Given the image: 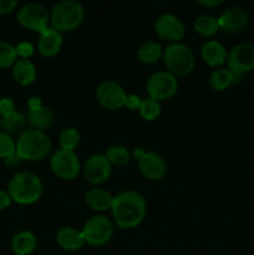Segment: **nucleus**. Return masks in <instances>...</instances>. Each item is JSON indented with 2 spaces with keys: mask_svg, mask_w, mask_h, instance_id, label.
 <instances>
[{
  "mask_svg": "<svg viewBox=\"0 0 254 255\" xmlns=\"http://www.w3.org/2000/svg\"><path fill=\"white\" fill-rule=\"evenodd\" d=\"M111 213L115 226L121 229H133L146 218V199L138 192L127 189L114 197Z\"/></svg>",
  "mask_w": 254,
  "mask_h": 255,
  "instance_id": "nucleus-1",
  "label": "nucleus"
},
{
  "mask_svg": "<svg viewBox=\"0 0 254 255\" xmlns=\"http://www.w3.org/2000/svg\"><path fill=\"white\" fill-rule=\"evenodd\" d=\"M7 192L12 202L21 206H30L40 201L44 193V184L37 174L20 171L7 182Z\"/></svg>",
  "mask_w": 254,
  "mask_h": 255,
  "instance_id": "nucleus-2",
  "label": "nucleus"
},
{
  "mask_svg": "<svg viewBox=\"0 0 254 255\" xmlns=\"http://www.w3.org/2000/svg\"><path fill=\"white\" fill-rule=\"evenodd\" d=\"M52 142L45 132L39 129H25L17 136L16 154L22 161L40 162L50 156Z\"/></svg>",
  "mask_w": 254,
  "mask_h": 255,
  "instance_id": "nucleus-3",
  "label": "nucleus"
},
{
  "mask_svg": "<svg viewBox=\"0 0 254 255\" xmlns=\"http://www.w3.org/2000/svg\"><path fill=\"white\" fill-rule=\"evenodd\" d=\"M85 19V9L76 0H62L56 2L50 11V26L59 32L76 30Z\"/></svg>",
  "mask_w": 254,
  "mask_h": 255,
  "instance_id": "nucleus-4",
  "label": "nucleus"
},
{
  "mask_svg": "<svg viewBox=\"0 0 254 255\" xmlns=\"http://www.w3.org/2000/svg\"><path fill=\"white\" fill-rule=\"evenodd\" d=\"M163 64L167 71L176 77L187 76L196 67V56L188 45L183 42L167 45L163 49Z\"/></svg>",
  "mask_w": 254,
  "mask_h": 255,
  "instance_id": "nucleus-5",
  "label": "nucleus"
},
{
  "mask_svg": "<svg viewBox=\"0 0 254 255\" xmlns=\"http://www.w3.org/2000/svg\"><path fill=\"white\" fill-rule=\"evenodd\" d=\"M115 224L112 219L104 214H97L87 219L81 229L85 244L91 247H102L114 237Z\"/></svg>",
  "mask_w": 254,
  "mask_h": 255,
  "instance_id": "nucleus-6",
  "label": "nucleus"
},
{
  "mask_svg": "<svg viewBox=\"0 0 254 255\" xmlns=\"http://www.w3.org/2000/svg\"><path fill=\"white\" fill-rule=\"evenodd\" d=\"M16 20L24 29L40 35L50 27V11L39 2H27L17 7Z\"/></svg>",
  "mask_w": 254,
  "mask_h": 255,
  "instance_id": "nucleus-7",
  "label": "nucleus"
},
{
  "mask_svg": "<svg viewBox=\"0 0 254 255\" xmlns=\"http://www.w3.org/2000/svg\"><path fill=\"white\" fill-rule=\"evenodd\" d=\"M132 158L136 159L142 176L148 181H161L167 174V163L161 154L146 151L142 147H136L131 152Z\"/></svg>",
  "mask_w": 254,
  "mask_h": 255,
  "instance_id": "nucleus-8",
  "label": "nucleus"
},
{
  "mask_svg": "<svg viewBox=\"0 0 254 255\" xmlns=\"http://www.w3.org/2000/svg\"><path fill=\"white\" fill-rule=\"evenodd\" d=\"M146 90L148 97L162 102L172 99L178 91V81L174 75L166 71H156L147 79Z\"/></svg>",
  "mask_w": 254,
  "mask_h": 255,
  "instance_id": "nucleus-9",
  "label": "nucleus"
},
{
  "mask_svg": "<svg viewBox=\"0 0 254 255\" xmlns=\"http://www.w3.org/2000/svg\"><path fill=\"white\" fill-rule=\"evenodd\" d=\"M50 168L59 179L74 181L81 172V164L75 151H65L60 148L52 153L50 158Z\"/></svg>",
  "mask_w": 254,
  "mask_h": 255,
  "instance_id": "nucleus-10",
  "label": "nucleus"
},
{
  "mask_svg": "<svg viewBox=\"0 0 254 255\" xmlns=\"http://www.w3.org/2000/svg\"><path fill=\"white\" fill-rule=\"evenodd\" d=\"M227 69L236 77L254 70V45L242 42L232 47L227 55Z\"/></svg>",
  "mask_w": 254,
  "mask_h": 255,
  "instance_id": "nucleus-11",
  "label": "nucleus"
},
{
  "mask_svg": "<svg viewBox=\"0 0 254 255\" xmlns=\"http://www.w3.org/2000/svg\"><path fill=\"white\" fill-rule=\"evenodd\" d=\"M126 97L127 94L124 87L114 80H105L96 89L97 102L107 111H119L124 109Z\"/></svg>",
  "mask_w": 254,
  "mask_h": 255,
  "instance_id": "nucleus-12",
  "label": "nucleus"
},
{
  "mask_svg": "<svg viewBox=\"0 0 254 255\" xmlns=\"http://www.w3.org/2000/svg\"><path fill=\"white\" fill-rule=\"evenodd\" d=\"M85 181L91 186H100L109 181L112 173V166L107 159L106 154L95 153L89 157L82 168Z\"/></svg>",
  "mask_w": 254,
  "mask_h": 255,
  "instance_id": "nucleus-13",
  "label": "nucleus"
},
{
  "mask_svg": "<svg viewBox=\"0 0 254 255\" xmlns=\"http://www.w3.org/2000/svg\"><path fill=\"white\" fill-rule=\"evenodd\" d=\"M154 32L163 41L169 44L181 42L186 35V27L182 20L173 14H163L154 22Z\"/></svg>",
  "mask_w": 254,
  "mask_h": 255,
  "instance_id": "nucleus-14",
  "label": "nucleus"
},
{
  "mask_svg": "<svg viewBox=\"0 0 254 255\" xmlns=\"http://www.w3.org/2000/svg\"><path fill=\"white\" fill-rule=\"evenodd\" d=\"M219 30L227 34H236L246 29L248 25V12L239 6H231L224 10L217 17Z\"/></svg>",
  "mask_w": 254,
  "mask_h": 255,
  "instance_id": "nucleus-15",
  "label": "nucleus"
},
{
  "mask_svg": "<svg viewBox=\"0 0 254 255\" xmlns=\"http://www.w3.org/2000/svg\"><path fill=\"white\" fill-rule=\"evenodd\" d=\"M62 44H64V39H62L61 32L50 26L49 29H46L39 35L37 51L40 52L42 57L51 59V57H55L61 51Z\"/></svg>",
  "mask_w": 254,
  "mask_h": 255,
  "instance_id": "nucleus-16",
  "label": "nucleus"
},
{
  "mask_svg": "<svg viewBox=\"0 0 254 255\" xmlns=\"http://www.w3.org/2000/svg\"><path fill=\"white\" fill-rule=\"evenodd\" d=\"M228 51L222 42L217 40H208L201 47V59L211 67H219L227 61Z\"/></svg>",
  "mask_w": 254,
  "mask_h": 255,
  "instance_id": "nucleus-17",
  "label": "nucleus"
},
{
  "mask_svg": "<svg viewBox=\"0 0 254 255\" xmlns=\"http://www.w3.org/2000/svg\"><path fill=\"white\" fill-rule=\"evenodd\" d=\"M85 203L94 212L104 213L106 211H111L112 203H114V196L110 192H107L106 189L95 187V188L86 192Z\"/></svg>",
  "mask_w": 254,
  "mask_h": 255,
  "instance_id": "nucleus-18",
  "label": "nucleus"
},
{
  "mask_svg": "<svg viewBox=\"0 0 254 255\" xmlns=\"http://www.w3.org/2000/svg\"><path fill=\"white\" fill-rule=\"evenodd\" d=\"M56 243L64 251L76 252L84 247L85 241L81 231L72 227H64L56 233Z\"/></svg>",
  "mask_w": 254,
  "mask_h": 255,
  "instance_id": "nucleus-19",
  "label": "nucleus"
},
{
  "mask_svg": "<svg viewBox=\"0 0 254 255\" xmlns=\"http://www.w3.org/2000/svg\"><path fill=\"white\" fill-rule=\"evenodd\" d=\"M37 76V70L31 60L17 59L12 66V77L21 86H30L34 84Z\"/></svg>",
  "mask_w": 254,
  "mask_h": 255,
  "instance_id": "nucleus-20",
  "label": "nucleus"
},
{
  "mask_svg": "<svg viewBox=\"0 0 254 255\" xmlns=\"http://www.w3.org/2000/svg\"><path fill=\"white\" fill-rule=\"evenodd\" d=\"M27 124L31 126V128L39 129L45 132L46 129L51 128L55 122V115L52 110L47 106H42L37 110L27 111L26 115Z\"/></svg>",
  "mask_w": 254,
  "mask_h": 255,
  "instance_id": "nucleus-21",
  "label": "nucleus"
},
{
  "mask_svg": "<svg viewBox=\"0 0 254 255\" xmlns=\"http://www.w3.org/2000/svg\"><path fill=\"white\" fill-rule=\"evenodd\" d=\"M37 247V238L31 231L17 232L11 239V249L15 255H30Z\"/></svg>",
  "mask_w": 254,
  "mask_h": 255,
  "instance_id": "nucleus-22",
  "label": "nucleus"
},
{
  "mask_svg": "<svg viewBox=\"0 0 254 255\" xmlns=\"http://www.w3.org/2000/svg\"><path fill=\"white\" fill-rule=\"evenodd\" d=\"M137 60L143 65H156L163 57V47L157 41H144L137 49Z\"/></svg>",
  "mask_w": 254,
  "mask_h": 255,
  "instance_id": "nucleus-23",
  "label": "nucleus"
},
{
  "mask_svg": "<svg viewBox=\"0 0 254 255\" xmlns=\"http://www.w3.org/2000/svg\"><path fill=\"white\" fill-rule=\"evenodd\" d=\"M26 116L20 111H15L10 116L2 117L0 120V128H1V131L10 134V136H14V134L19 136L20 133H22L26 129Z\"/></svg>",
  "mask_w": 254,
  "mask_h": 255,
  "instance_id": "nucleus-24",
  "label": "nucleus"
},
{
  "mask_svg": "<svg viewBox=\"0 0 254 255\" xmlns=\"http://www.w3.org/2000/svg\"><path fill=\"white\" fill-rule=\"evenodd\" d=\"M236 79L237 77L228 69L219 67V69L214 70L209 76V86L214 91L223 92L236 81Z\"/></svg>",
  "mask_w": 254,
  "mask_h": 255,
  "instance_id": "nucleus-25",
  "label": "nucleus"
},
{
  "mask_svg": "<svg viewBox=\"0 0 254 255\" xmlns=\"http://www.w3.org/2000/svg\"><path fill=\"white\" fill-rule=\"evenodd\" d=\"M194 31L203 37H212L219 31L217 17L212 15H201L193 22Z\"/></svg>",
  "mask_w": 254,
  "mask_h": 255,
  "instance_id": "nucleus-26",
  "label": "nucleus"
},
{
  "mask_svg": "<svg viewBox=\"0 0 254 255\" xmlns=\"http://www.w3.org/2000/svg\"><path fill=\"white\" fill-rule=\"evenodd\" d=\"M105 154H106L107 159H109L112 167H120V168L129 164L132 158L131 152L125 146H120V144H115V146L109 147Z\"/></svg>",
  "mask_w": 254,
  "mask_h": 255,
  "instance_id": "nucleus-27",
  "label": "nucleus"
},
{
  "mask_svg": "<svg viewBox=\"0 0 254 255\" xmlns=\"http://www.w3.org/2000/svg\"><path fill=\"white\" fill-rule=\"evenodd\" d=\"M162 111L161 102L156 101V100L151 99V97H146V99H142L141 107L138 110V114L144 121H154L159 117Z\"/></svg>",
  "mask_w": 254,
  "mask_h": 255,
  "instance_id": "nucleus-28",
  "label": "nucleus"
},
{
  "mask_svg": "<svg viewBox=\"0 0 254 255\" xmlns=\"http://www.w3.org/2000/svg\"><path fill=\"white\" fill-rule=\"evenodd\" d=\"M80 139H81V136H80L79 131L76 128H74V127H66V128H64L60 132V148L65 149V151H75L76 147L79 146Z\"/></svg>",
  "mask_w": 254,
  "mask_h": 255,
  "instance_id": "nucleus-29",
  "label": "nucleus"
},
{
  "mask_svg": "<svg viewBox=\"0 0 254 255\" xmlns=\"http://www.w3.org/2000/svg\"><path fill=\"white\" fill-rule=\"evenodd\" d=\"M17 56L15 46L10 42L0 40V69H9L14 66Z\"/></svg>",
  "mask_w": 254,
  "mask_h": 255,
  "instance_id": "nucleus-30",
  "label": "nucleus"
},
{
  "mask_svg": "<svg viewBox=\"0 0 254 255\" xmlns=\"http://www.w3.org/2000/svg\"><path fill=\"white\" fill-rule=\"evenodd\" d=\"M16 153V139L12 136L0 131V158L4 159L14 156Z\"/></svg>",
  "mask_w": 254,
  "mask_h": 255,
  "instance_id": "nucleus-31",
  "label": "nucleus"
},
{
  "mask_svg": "<svg viewBox=\"0 0 254 255\" xmlns=\"http://www.w3.org/2000/svg\"><path fill=\"white\" fill-rule=\"evenodd\" d=\"M15 51H16L17 59L30 60V57L34 55L35 47L31 42L29 41H21L15 46Z\"/></svg>",
  "mask_w": 254,
  "mask_h": 255,
  "instance_id": "nucleus-32",
  "label": "nucleus"
},
{
  "mask_svg": "<svg viewBox=\"0 0 254 255\" xmlns=\"http://www.w3.org/2000/svg\"><path fill=\"white\" fill-rule=\"evenodd\" d=\"M16 111L15 110V102L10 97H1L0 99V119L7 117Z\"/></svg>",
  "mask_w": 254,
  "mask_h": 255,
  "instance_id": "nucleus-33",
  "label": "nucleus"
},
{
  "mask_svg": "<svg viewBox=\"0 0 254 255\" xmlns=\"http://www.w3.org/2000/svg\"><path fill=\"white\" fill-rule=\"evenodd\" d=\"M142 99L136 94H129L127 95L126 102H125V107L129 111H138L139 107H141Z\"/></svg>",
  "mask_w": 254,
  "mask_h": 255,
  "instance_id": "nucleus-34",
  "label": "nucleus"
},
{
  "mask_svg": "<svg viewBox=\"0 0 254 255\" xmlns=\"http://www.w3.org/2000/svg\"><path fill=\"white\" fill-rule=\"evenodd\" d=\"M19 7L17 0H0V15H7Z\"/></svg>",
  "mask_w": 254,
  "mask_h": 255,
  "instance_id": "nucleus-35",
  "label": "nucleus"
},
{
  "mask_svg": "<svg viewBox=\"0 0 254 255\" xmlns=\"http://www.w3.org/2000/svg\"><path fill=\"white\" fill-rule=\"evenodd\" d=\"M11 203H12V199L11 197H10L9 192L0 188V212L9 208V207L11 206Z\"/></svg>",
  "mask_w": 254,
  "mask_h": 255,
  "instance_id": "nucleus-36",
  "label": "nucleus"
},
{
  "mask_svg": "<svg viewBox=\"0 0 254 255\" xmlns=\"http://www.w3.org/2000/svg\"><path fill=\"white\" fill-rule=\"evenodd\" d=\"M42 106H44V104H42L41 97L31 96V97H29V100H27V109H29V111L37 110Z\"/></svg>",
  "mask_w": 254,
  "mask_h": 255,
  "instance_id": "nucleus-37",
  "label": "nucleus"
},
{
  "mask_svg": "<svg viewBox=\"0 0 254 255\" xmlns=\"http://www.w3.org/2000/svg\"><path fill=\"white\" fill-rule=\"evenodd\" d=\"M197 4L207 7V9H213V7H218L219 5L223 4V0H198Z\"/></svg>",
  "mask_w": 254,
  "mask_h": 255,
  "instance_id": "nucleus-38",
  "label": "nucleus"
},
{
  "mask_svg": "<svg viewBox=\"0 0 254 255\" xmlns=\"http://www.w3.org/2000/svg\"><path fill=\"white\" fill-rule=\"evenodd\" d=\"M21 162H22V159L20 158L16 153H15L14 156L9 157V158L4 159V163L6 164L7 167H10V168H16V167H19L20 164H21Z\"/></svg>",
  "mask_w": 254,
  "mask_h": 255,
  "instance_id": "nucleus-39",
  "label": "nucleus"
},
{
  "mask_svg": "<svg viewBox=\"0 0 254 255\" xmlns=\"http://www.w3.org/2000/svg\"><path fill=\"white\" fill-rule=\"evenodd\" d=\"M253 96H254V86H253Z\"/></svg>",
  "mask_w": 254,
  "mask_h": 255,
  "instance_id": "nucleus-40",
  "label": "nucleus"
},
{
  "mask_svg": "<svg viewBox=\"0 0 254 255\" xmlns=\"http://www.w3.org/2000/svg\"><path fill=\"white\" fill-rule=\"evenodd\" d=\"M0 120H1V119H0Z\"/></svg>",
  "mask_w": 254,
  "mask_h": 255,
  "instance_id": "nucleus-41",
  "label": "nucleus"
}]
</instances>
